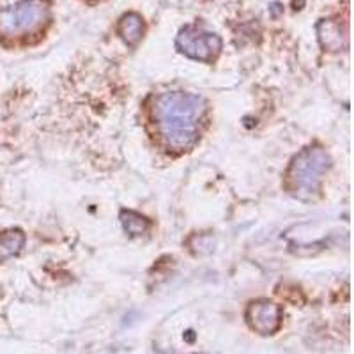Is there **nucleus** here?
<instances>
[{
  "label": "nucleus",
  "instance_id": "3",
  "mask_svg": "<svg viewBox=\"0 0 354 354\" xmlns=\"http://www.w3.org/2000/svg\"><path fill=\"white\" fill-rule=\"evenodd\" d=\"M48 18V8L41 0H20L11 8L0 9V34L21 36L32 32Z\"/></svg>",
  "mask_w": 354,
  "mask_h": 354
},
{
  "label": "nucleus",
  "instance_id": "6",
  "mask_svg": "<svg viewBox=\"0 0 354 354\" xmlns=\"http://www.w3.org/2000/svg\"><path fill=\"white\" fill-rule=\"evenodd\" d=\"M319 43L322 48L330 52H340L347 46V28L342 21L328 18V20L319 21L317 25Z\"/></svg>",
  "mask_w": 354,
  "mask_h": 354
},
{
  "label": "nucleus",
  "instance_id": "1",
  "mask_svg": "<svg viewBox=\"0 0 354 354\" xmlns=\"http://www.w3.org/2000/svg\"><path fill=\"white\" fill-rule=\"evenodd\" d=\"M205 113L201 96L189 93H163L153 100L151 115L158 133L172 151L192 149L198 140V126Z\"/></svg>",
  "mask_w": 354,
  "mask_h": 354
},
{
  "label": "nucleus",
  "instance_id": "5",
  "mask_svg": "<svg viewBox=\"0 0 354 354\" xmlns=\"http://www.w3.org/2000/svg\"><path fill=\"white\" fill-rule=\"evenodd\" d=\"M246 322L259 335H273L282 326V308L270 299L252 301L246 308Z\"/></svg>",
  "mask_w": 354,
  "mask_h": 354
},
{
  "label": "nucleus",
  "instance_id": "9",
  "mask_svg": "<svg viewBox=\"0 0 354 354\" xmlns=\"http://www.w3.org/2000/svg\"><path fill=\"white\" fill-rule=\"evenodd\" d=\"M121 223L129 236H142L151 229V221L135 211H121Z\"/></svg>",
  "mask_w": 354,
  "mask_h": 354
},
{
  "label": "nucleus",
  "instance_id": "4",
  "mask_svg": "<svg viewBox=\"0 0 354 354\" xmlns=\"http://www.w3.org/2000/svg\"><path fill=\"white\" fill-rule=\"evenodd\" d=\"M176 44L179 52L202 62H213L221 50L220 36L207 32L197 25H188L181 28L177 34Z\"/></svg>",
  "mask_w": 354,
  "mask_h": 354
},
{
  "label": "nucleus",
  "instance_id": "7",
  "mask_svg": "<svg viewBox=\"0 0 354 354\" xmlns=\"http://www.w3.org/2000/svg\"><path fill=\"white\" fill-rule=\"evenodd\" d=\"M144 20L137 12H128L119 21V34L128 44H137L144 36Z\"/></svg>",
  "mask_w": 354,
  "mask_h": 354
},
{
  "label": "nucleus",
  "instance_id": "8",
  "mask_svg": "<svg viewBox=\"0 0 354 354\" xmlns=\"http://www.w3.org/2000/svg\"><path fill=\"white\" fill-rule=\"evenodd\" d=\"M25 245V234L20 229H9L0 234V261L20 254Z\"/></svg>",
  "mask_w": 354,
  "mask_h": 354
},
{
  "label": "nucleus",
  "instance_id": "2",
  "mask_svg": "<svg viewBox=\"0 0 354 354\" xmlns=\"http://www.w3.org/2000/svg\"><path fill=\"white\" fill-rule=\"evenodd\" d=\"M331 167L330 154L322 147H306L287 170V186L299 198H314L321 189L322 176Z\"/></svg>",
  "mask_w": 354,
  "mask_h": 354
}]
</instances>
